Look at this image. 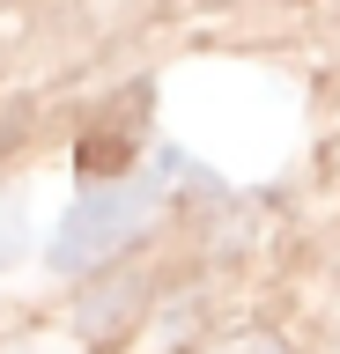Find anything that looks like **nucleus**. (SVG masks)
<instances>
[{
  "label": "nucleus",
  "mask_w": 340,
  "mask_h": 354,
  "mask_svg": "<svg viewBox=\"0 0 340 354\" xmlns=\"http://www.w3.org/2000/svg\"><path fill=\"white\" fill-rule=\"evenodd\" d=\"M126 162V140H89L82 148V170H118Z\"/></svg>",
  "instance_id": "obj_1"
}]
</instances>
